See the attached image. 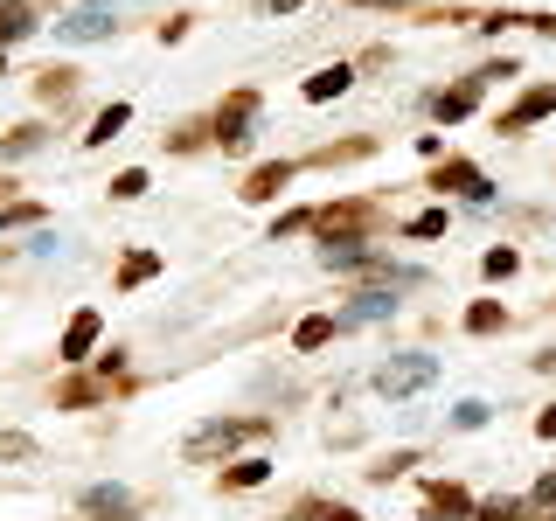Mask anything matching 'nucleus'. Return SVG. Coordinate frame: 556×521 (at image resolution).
<instances>
[{"mask_svg":"<svg viewBox=\"0 0 556 521\" xmlns=\"http://www.w3.org/2000/svg\"><path fill=\"white\" fill-rule=\"evenodd\" d=\"M320 258L327 271H341V278H376V285H417L411 264H390L383 251H369V244H320Z\"/></svg>","mask_w":556,"mask_h":521,"instance_id":"nucleus-1","label":"nucleus"},{"mask_svg":"<svg viewBox=\"0 0 556 521\" xmlns=\"http://www.w3.org/2000/svg\"><path fill=\"white\" fill-rule=\"evenodd\" d=\"M376 223H383V209H376V202H327V209H313L320 244H362Z\"/></svg>","mask_w":556,"mask_h":521,"instance_id":"nucleus-2","label":"nucleus"},{"mask_svg":"<svg viewBox=\"0 0 556 521\" xmlns=\"http://www.w3.org/2000/svg\"><path fill=\"white\" fill-rule=\"evenodd\" d=\"M369 383H376V396L404 403V396H424L431 383H438V362H431V355H390V362H383Z\"/></svg>","mask_w":556,"mask_h":521,"instance_id":"nucleus-3","label":"nucleus"},{"mask_svg":"<svg viewBox=\"0 0 556 521\" xmlns=\"http://www.w3.org/2000/svg\"><path fill=\"white\" fill-rule=\"evenodd\" d=\"M431 195H466V202H494V181L473 160H438L431 167Z\"/></svg>","mask_w":556,"mask_h":521,"instance_id":"nucleus-4","label":"nucleus"},{"mask_svg":"<svg viewBox=\"0 0 556 521\" xmlns=\"http://www.w3.org/2000/svg\"><path fill=\"white\" fill-rule=\"evenodd\" d=\"M251 119H258V91H230V105L216 112V146L223 153H244L251 146Z\"/></svg>","mask_w":556,"mask_h":521,"instance_id":"nucleus-5","label":"nucleus"},{"mask_svg":"<svg viewBox=\"0 0 556 521\" xmlns=\"http://www.w3.org/2000/svg\"><path fill=\"white\" fill-rule=\"evenodd\" d=\"M244 438H265V417H244V424H209V431H195V438H188V452H195V459H209V452H230V445H244Z\"/></svg>","mask_w":556,"mask_h":521,"instance_id":"nucleus-6","label":"nucleus"},{"mask_svg":"<svg viewBox=\"0 0 556 521\" xmlns=\"http://www.w3.org/2000/svg\"><path fill=\"white\" fill-rule=\"evenodd\" d=\"M556 112V84H536V91H522L508 112H501V132H529V126H543Z\"/></svg>","mask_w":556,"mask_h":521,"instance_id":"nucleus-7","label":"nucleus"},{"mask_svg":"<svg viewBox=\"0 0 556 521\" xmlns=\"http://www.w3.org/2000/svg\"><path fill=\"white\" fill-rule=\"evenodd\" d=\"M473 508H480V501H473L459 480H431V487H424V515L431 521H466Z\"/></svg>","mask_w":556,"mask_h":521,"instance_id":"nucleus-8","label":"nucleus"},{"mask_svg":"<svg viewBox=\"0 0 556 521\" xmlns=\"http://www.w3.org/2000/svg\"><path fill=\"white\" fill-rule=\"evenodd\" d=\"M480 112V77L473 84H452V91H431V119L438 126H459V119H473Z\"/></svg>","mask_w":556,"mask_h":521,"instance_id":"nucleus-9","label":"nucleus"},{"mask_svg":"<svg viewBox=\"0 0 556 521\" xmlns=\"http://www.w3.org/2000/svg\"><path fill=\"white\" fill-rule=\"evenodd\" d=\"M119 21L105 14V7H77V14H63L56 21V42H98V35H112Z\"/></svg>","mask_w":556,"mask_h":521,"instance_id":"nucleus-10","label":"nucleus"},{"mask_svg":"<svg viewBox=\"0 0 556 521\" xmlns=\"http://www.w3.org/2000/svg\"><path fill=\"white\" fill-rule=\"evenodd\" d=\"M98 334H105V320H98V313L84 306V313H77V320L63 327V348H56V355H63V362H91V348H98Z\"/></svg>","mask_w":556,"mask_h":521,"instance_id":"nucleus-11","label":"nucleus"},{"mask_svg":"<svg viewBox=\"0 0 556 521\" xmlns=\"http://www.w3.org/2000/svg\"><path fill=\"white\" fill-rule=\"evenodd\" d=\"M139 501L126 494V487H91L84 494V521H133Z\"/></svg>","mask_w":556,"mask_h":521,"instance_id":"nucleus-12","label":"nucleus"},{"mask_svg":"<svg viewBox=\"0 0 556 521\" xmlns=\"http://www.w3.org/2000/svg\"><path fill=\"white\" fill-rule=\"evenodd\" d=\"M285 181H292V160H258V167L244 174V188H237V195H244V202H272Z\"/></svg>","mask_w":556,"mask_h":521,"instance_id":"nucleus-13","label":"nucleus"},{"mask_svg":"<svg viewBox=\"0 0 556 521\" xmlns=\"http://www.w3.org/2000/svg\"><path fill=\"white\" fill-rule=\"evenodd\" d=\"M77 84H84V77H77V70H63V63H49V70H42V77H35V98H42V105H56V112H63V105H77Z\"/></svg>","mask_w":556,"mask_h":521,"instance_id":"nucleus-14","label":"nucleus"},{"mask_svg":"<svg viewBox=\"0 0 556 521\" xmlns=\"http://www.w3.org/2000/svg\"><path fill=\"white\" fill-rule=\"evenodd\" d=\"M348 84H355V70H348V63H327V70L306 77V105H327V98H341Z\"/></svg>","mask_w":556,"mask_h":521,"instance_id":"nucleus-15","label":"nucleus"},{"mask_svg":"<svg viewBox=\"0 0 556 521\" xmlns=\"http://www.w3.org/2000/svg\"><path fill=\"white\" fill-rule=\"evenodd\" d=\"M369 153H376V139H362V132H355V139H341V146H320L306 167H348V160H369Z\"/></svg>","mask_w":556,"mask_h":521,"instance_id":"nucleus-16","label":"nucleus"},{"mask_svg":"<svg viewBox=\"0 0 556 521\" xmlns=\"http://www.w3.org/2000/svg\"><path fill=\"white\" fill-rule=\"evenodd\" d=\"M334 327H341V320H327V313H306V320L292 327V348H299V355H313V348H327V341H334Z\"/></svg>","mask_w":556,"mask_h":521,"instance_id":"nucleus-17","label":"nucleus"},{"mask_svg":"<svg viewBox=\"0 0 556 521\" xmlns=\"http://www.w3.org/2000/svg\"><path fill=\"white\" fill-rule=\"evenodd\" d=\"M21 35H35V7L28 0H0V49L21 42Z\"/></svg>","mask_w":556,"mask_h":521,"instance_id":"nucleus-18","label":"nucleus"},{"mask_svg":"<svg viewBox=\"0 0 556 521\" xmlns=\"http://www.w3.org/2000/svg\"><path fill=\"white\" fill-rule=\"evenodd\" d=\"M42 139H49V132L28 119V126H14L7 139H0V160H28V153H42Z\"/></svg>","mask_w":556,"mask_h":521,"instance_id":"nucleus-19","label":"nucleus"},{"mask_svg":"<svg viewBox=\"0 0 556 521\" xmlns=\"http://www.w3.org/2000/svg\"><path fill=\"white\" fill-rule=\"evenodd\" d=\"M133 126V105H105V112H98V126H91V139H84V146H112V139H119V132Z\"/></svg>","mask_w":556,"mask_h":521,"instance_id":"nucleus-20","label":"nucleus"},{"mask_svg":"<svg viewBox=\"0 0 556 521\" xmlns=\"http://www.w3.org/2000/svg\"><path fill=\"white\" fill-rule=\"evenodd\" d=\"M390 306H397V299H390V285H369V292H355V299H348V320H383Z\"/></svg>","mask_w":556,"mask_h":521,"instance_id":"nucleus-21","label":"nucleus"},{"mask_svg":"<svg viewBox=\"0 0 556 521\" xmlns=\"http://www.w3.org/2000/svg\"><path fill=\"white\" fill-rule=\"evenodd\" d=\"M265 473H272L265 459H237V466H223V487L230 494H251V487H265Z\"/></svg>","mask_w":556,"mask_h":521,"instance_id":"nucleus-22","label":"nucleus"},{"mask_svg":"<svg viewBox=\"0 0 556 521\" xmlns=\"http://www.w3.org/2000/svg\"><path fill=\"white\" fill-rule=\"evenodd\" d=\"M501 327H508V306H494V299H480V306L466 313V334H480V341L501 334Z\"/></svg>","mask_w":556,"mask_h":521,"instance_id":"nucleus-23","label":"nucleus"},{"mask_svg":"<svg viewBox=\"0 0 556 521\" xmlns=\"http://www.w3.org/2000/svg\"><path fill=\"white\" fill-rule=\"evenodd\" d=\"M153 271H160V251H126V264H119V285L133 292V285H146V278H153Z\"/></svg>","mask_w":556,"mask_h":521,"instance_id":"nucleus-24","label":"nucleus"},{"mask_svg":"<svg viewBox=\"0 0 556 521\" xmlns=\"http://www.w3.org/2000/svg\"><path fill=\"white\" fill-rule=\"evenodd\" d=\"M404 237H411V244H431V237H445V209H417L411 223H404Z\"/></svg>","mask_w":556,"mask_h":521,"instance_id":"nucleus-25","label":"nucleus"},{"mask_svg":"<svg viewBox=\"0 0 556 521\" xmlns=\"http://www.w3.org/2000/svg\"><path fill=\"white\" fill-rule=\"evenodd\" d=\"M28 223H42V202H0V237L7 230H28Z\"/></svg>","mask_w":556,"mask_h":521,"instance_id":"nucleus-26","label":"nucleus"},{"mask_svg":"<svg viewBox=\"0 0 556 521\" xmlns=\"http://www.w3.org/2000/svg\"><path fill=\"white\" fill-rule=\"evenodd\" d=\"M411 466H417V452L404 445V452H390V459H376V466H369V480H376V487H390V480H397V473H411Z\"/></svg>","mask_w":556,"mask_h":521,"instance_id":"nucleus-27","label":"nucleus"},{"mask_svg":"<svg viewBox=\"0 0 556 521\" xmlns=\"http://www.w3.org/2000/svg\"><path fill=\"white\" fill-rule=\"evenodd\" d=\"M473 521H536V508H522V501H480Z\"/></svg>","mask_w":556,"mask_h":521,"instance_id":"nucleus-28","label":"nucleus"},{"mask_svg":"<svg viewBox=\"0 0 556 521\" xmlns=\"http://www.w3.org/2000/svg\"><path fill=\"white\" fill-rule=\"evenodd\" d=\"M487 417H494V410H487L480 396H466V403H452V431H480Z\"/></svg>","mask_w":556,"mask_h":521,"instance_id":"nucleus-29","label":"nucleus"},{"mask_svg":"<svg viewBox=\"0 0 556 521\" xmlns=\"http://www.w3.org/2000/svg\"><path fill=\"white\" fill-rule=\"evenodd\" d=\"M146 195V167H126V174H112V202H139Z\"/></svg>","mask_w":556,"mask_h":521,"instance_id":"nucleus-30","label":"nucleus"},{"mask_svg":"<svg viewBox=\"0 0 556 521\" xmlns=\"http://www.w3.org/2000/svg\"><path fill=\"white\" fill-rule=\"evenodd\" d=\"M480 271H487V278H515V271H522V251H508V244H501V251H487V258H480Z\"/></svg>","mask_w":556,"mask_h":521,"instance_id":"nucleus-31","label":"nucleus"},{"mask_svg":"<svg viewBox=\"0 0 556 521\" xmlns=\"http://www.w3.org/2000/svg\"><path fill=\"white\" fill-rule=\"evenodd\" d=\"M98 396H112V383H63L56 403H98Z\"/></svg>","mask_w":556,"mask_h":521,"instance_id":"nucleus-32","label":"nucleus"},{"mask_svg":"<svg viewBox=\"0 0 556 521\" xmlns=\"http://www.w3.org/2000/svg\"><path fill=\"white\" fill-rule=\"evenodd\" d=\"M28 452H35L28 431H0V459H28Z\"/></svg>","mask_w":556,"mask_h":521,"instance_id":"nucleus-33","label":"nucleus"},{"mask_svg":"<svg viewBox=\"0 0 556 521\" xmlns=\"http://www.w3.org/2000/svg\"><path fill=\"white\" fill-rule=\"evenodd\" d=\"M299 230H313V209H292V216H278V237H299Z\"/></svg>","mask_w":556,"mask_h":521,"instance_id":"nucleus-34","label":"nucleus"},{"mask_svg":"<svg viewBox=\"0 0 556 521\" xmlns=\"http://www.w3.org/2000/svg\"><path fill=\"white\" fill-rule=\"evenodd\" d=\"M536 508H556V473L550 480H536Z\"/></svg>","mask_w":556,"mask_h":521,"instance_id":"nucleus-35","label":"nucleus"},{"mask_svg":"<svg viewBox=\"0 0 556 521\" xmlns=\"http://www.w3.org/2000/svg\"><path fill=\"white\" fill-rule=\"evenodd\" d=\"M536 438H556V403L550 410H536Z\"/></svg>","mask_w":556,"mask_h":521,"instance_id":"nucleus-36","label":"nucleus"},{"mask_svg":"<svg viewBox=\"0 0 556 521\" xmlns=\"http://www.w3.org/2000/svg\"><path fill=\"white\" fill-rule=\"evenodd\" d=\"M320 521H362L355 508H320Z\"/></svg>","mask_w":556,"mask_h":521,"instance_id":"nucleus-37","label":"nucleus"},{"mask_svg":"<svg viewBox=\"0 0 556 521\" xmlns=\"http://www.w3.org/2000/svg\"><path fill=\"white\" fill-rule=\"evenodd\" d=\"M258 7H265V14H292L299 0H258Z\"/></svg>","mask_w":556,"mask_h":521,"instance_id":"nucleus-38","label":"nucleus"},{"mask_svg":"<svg viewBox=\"0 0 556 521\" xmlns=\"http://www.w3.org/2000/svg\"><path fill=\"white\" fill-rule=\"evenodd\" d=\"M536 369H550V376H556V348H543V355H536Z\"/></svg>","mask_w":556,"mask_h":521,"instance_id":"nucleus-39","label":"nucleus"},{"mask_svg":"<svg viewBox=\"0 0 556 521\" xmlns=\"http://www.w3.org/2000/svg\"><path fill=\"white\" fill-rule=\"evenodd\" d=\"M362 7H397V0H362Z\"/></svg>","mask_w":556,"mask_h":521,"instance_id":"nucleus-40","label":"nucleus"},{"mask_svg":"<svg viewBox=\"0 0 556 521\" xmlns=\"http://www.w3.org/2000/svg\"><path fill=\"white\" fill-rule=\"evenodd\" d=\"M0 70H7V49H0Z\"/></svg>","mask_w":556,"mask_h":521,"instance_id":"nucleus-41","label":"nucleus"},{"mask_svg":"<svg viewBox=\"0 0 556 521\" xmlns=\"http://www.w3.org/2000/svg\"><path fill=\"white\" fill-rule=\"evenodd\" d=\"M84 7H105V0H84Z\"/></svg>","mask_w":556,"mask_h":521,"instance_id":"nucleus-42","label":"nucleus"}]
</instances>
